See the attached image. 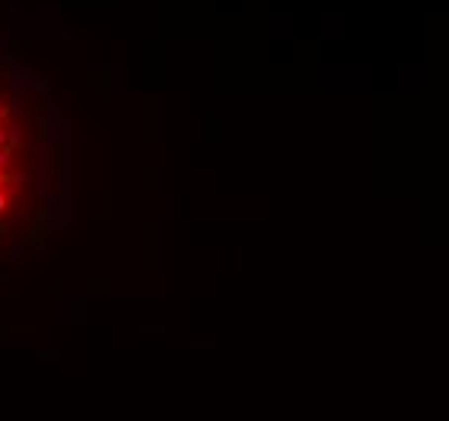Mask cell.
<instances>
[{"label":"cell","instance_id":"5b68a950","mask_svg":"<svg viewBox=\"0 0 449 421\" xmlns=\"http://www.w3.org/2000/svg\"><path fill=\"white\" fill-rule=\"evenodd\" d=\"M0 114H3V107H0Z\"/></svg>","mask_w":449,"mask_h":421},{"label":"cell","instance_id":"277c9868","mask_svg":"<svg viewBox=\"0 0 449 421\" xmlns=\"http://www.w3.org/2000/svg\"><path fill=\"white\" fill-rule=\"evenodd\" d=\"M10 181V172H0V191H3V185Z\"/></svg>","mask_w":449,"mask_h":421},{"label":"cell","instance_id":"6da1fadb","mask_svg":"<svg viewBox=\"0 0 449 421\" xmlns=\"http://www.w3.org/2000/svg\"><path fill=\"white\" fill-rule=\"evenodd\" d=\"M10 162H13V152H10L7 146H0V172H7Z\"/></svg>","mask_w":449,"mask_h":421},{"label":"cell","instance_id":"7a4b0ae2","mask_svg":"<svg viewBox=\"0 0 449 421\" xmlns=\"http://www.w3.org/2000/svg\"><path fill=\"white\" fill-rule=\"evenodd\" d=\"M7 207H10V194L0 191V214H7Z\"/></svg>","mask_w":449,"mask_h":421},{"label":"cell","instance_id":"3957f363","mask_svg":"<svg viewBox=\"0 0 449 421\" xmlns=\"http://www.w3.org/2000/svg\"><path fill=\"white\" fill-rule=\"evenodd\" d=\"M10 143V130L7 126H0V146H7Z\"/></svg>","mask_w":449,"mask_h":421}]
</instances>
